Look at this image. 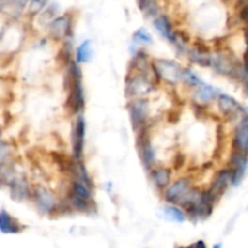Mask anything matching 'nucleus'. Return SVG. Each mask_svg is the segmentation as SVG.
Wrapping results in <instances>:
<instances>
[{"label":"nucleus","instance_id":"nucleus-1","mask_svg":"<svg viewBox=\"0 0 248 248\" xmlns=\"http://www.w3.org/2000/svg\"><path fill=\"white\" fill-rule=\"evenodd\" d=\"M64 87L68 91L67 107L73 114L80 115L85 108V91L82 82V72L75 60L67 63L64 75Z\"/></svg>","mask_w":248,"mask_h":248},{"label":"nucleus","instance_id":"nucleus-2","mask_svg":"<svg viewBox=\"0 0 248 248\" xmlns=\"http://www.w3.org/2000/svg\"><path fill=\"white\" fill-rule=\"evenodd\" d=\"M152 69L157 80H164L170 85H177L182 81L183 68L176 61L157 58L152 62Z\"/></svg>","mask_w":248,"mask_h":248},{"label":"nucleus","instance_id":"nucleus-3","mask_svg":"<svg viewBox=\"0 0 248 248\" xmlns=\"http://www.w3.org/2000/svg\"><path fill=\"white\" fill-rule=\"evenodd\" d=\"M154 82L148 74L130 72L126 78L125 94L127 98H144L153 91Z\"/></svg>","mask_w":248,"mask_h":248},{"label":"nucleus","instance_id":"nucleus-4","mask_svg":"<svg viewBox=\"0 0 248 248\" xmlns=\"http://www.w3.org/2000/svg\"><path fill=\"white\" fill-rule=\"evenodd\" d=\"M191 179L188 177H182L176 182L170 184L164 190V200L169 205H176L183 207L193 190Z\"/></svg>","mask_w":248,"mask_h":248},{"label":"nucleus","instance_id":"nucleus-5","mask_svg":"<svg viewBox=\"0 0 248 248\" xmlns=\"http://www.w3.org/2000/svg\"><path fill=\"white\" fill-rule=\"evenodd\" d=\"M31 200L36 210L45 216L56 213L61 206V202L55 194L44 186H35L31 189Z\"/></svg>","mask_w":248,"mask_h":248},{"label":"nucleus","instance_id":"nucleus-6","mask_svg":"<svg viewBox=\"0 0 248 248\" xmlns=\"http://www.w3.org/2000/svg\"><path fill=\"white\" fill-rule=\"evenodd\" d=\"M128 115H130L132 130L136 133L144 130L150 116V107L147 98H135L128 102Z\"/></svg>","mask_w":248,"mask_h":248},{"label":"nucleus","instance_id":"nucleus-7","mask_svg":"<svg viewBox=\"0 0 248 248\" xmlns=\"http://www.w3.org/2000/svg\"><path fill=\"white\" fill-rule=\"evenodd\" d=\"M136 143H137L138 155H140V159L144 169L150 170L156 166V153L153 147L152 138H150L147 127L138 132Z\"/></svg>","mask_w":248,"mask_h":248},{"label":"nucleus","instance_id":"nucleus-8","mask_svg":"<svg viewBox=\"0 0 248 248\" xmlns=\"http://www.w3.org/2000/svg\"><path fill=\"white\" fill-rule=\"evenodd\" d=\"M86 136V121L82 114L77 115L72 128V154L75 161H82Z\"/></svg>","mask_w":248,"mask_h":248},{"label":"nucleus","instance_id":"nucleus-9","mask_svg":"<svg viewBox=\"0 0 248 248\" xmlns=\"http://www.w3.org/2000/svg\"><path fill=\"white\" fill-rule=\"evenodd\" d=\"M232 186V172L229 167L219 170L213 177L212 182H211L210 186H208L207 191L213 200L218 202L220 198L225 194L228 189Z\"/></svg>","mask_w":248,"mask_h":248},{"label":"nucleus","instance_id":"nucleus-10","mask_svg":"<svg viewBox=\"0 0 248 248\" xmlns=\"http://www.w3.org/2000/svg\"><path fill=\"white\" fill-rule=\"evenodd\" d=\"M7 189H9L10 198L15 202L22 203L31 199V188L28 183V179L23 174H15L7 186Z\"/></svg>","mask_w":248,"mask_h":248},{"label":"nucleus","instance_id":"nucleus-11","mask_svg":"<svg viewBox=\"0 0 248 248\" xmlns=\"http://www.w3.org/2000/svg\"><path fill=\"white\" fill-rule=\"evenodd\" d=\"M232 148L237 152L248 154V114L246 110L237 118L232 133Z\"/></svg>","mask_w":248,"mask_h":248},{"label":"nucleus","instance_id":"nucleus-12","mask_svg":"<svg viewBox=\"0 0 248 248\" xmlns=\"http://www.w3.org/2000/svg\"><path fill=\"white\" fill-rule=\"evenodd\" d=\"M229 169L232 172V186H240L248 169V154L232 150L229 157Z\"/></svg>","mask_w":248,"mask_h":248},{"label":"nucleus","instance_id":"nucleus-13","mask_svg":"<svg viewBox=\"0 0 248 248\" xmlns=\"http://www.w3.org/2000/svg\"><path fill=\"white\" fill-rule=\"evenodd\" d=\"M48 31L53 39L67 40L72 36V19L68 16L56 17L48 23Z\"/></svg>","mask_w":248,"mask_h":248},{"label":"nucleus","instance_id":"nucleus-14","mask_svg":"<svg viewBox=\"0 0 248 248\" xmlns=\"http://www.w3.org/2000/svg\"><path fill=\"white\" fill-rule=\"evenodd\" d=\"M26 229V225L22 224L16 217L11 215L7 210H0V232L4 235L21 234Z\"/></svg>","mask_w":248,"mask_h":248},{"label":"nucleus","instance_id":"nucleus-15","mask_svg":"<svg viewBox=\"0 0 248 248\" xmlns=\"http://www.w3.org/2000/svg\"><path fill=\"white\" fill-rule=\"evenodd\" d=\"M217 103L220 113L228 118H239L245 111L241 104L230 94L220 93L217 98Z\"/></svg>","mask_w":248,"mask_h":248},{"label":"nucleus","instance_id":"nucleus-16","mask_svg":"<svg viewBox=\"0 0 248 248\" xmlns=\"http://www.w3.org/2000/svg\"><path fill=\"white\" fill-rule=\"evenodd\" d=\"M150 181L160 190H165L171 184L172 173L167 167L154 166L150 169Z\"/></svg>","mask_w":248,"mask_h":248},{"label":"nucleus","instance_id":"nucleus-17","mask_svg":"<svg viewBox=\"0 0 248 248\" xmlns=\"http://www.w3.org/2000/svg\"><path fill=\"white\" fill-rule=\"evenodd\" d=\"M130 69L131 72L143 73V74L149 75V73L152 72V62L149 61V56L143 50L136 51L132 55Z\"/></svg>","mask_w":248,"mask_h":248},{"label":"nucleus","instance_id":"nucleus-18","mask_svg":"<svg viewBox=\"0 0 248 248\" xmlns=\"http://www.w3.org/2000/svg\"><path fill=\"white\" fill-rule=\"evenodd\" d=\"M160 216L167 222L173 223H184L188 219L186 211L183 208L176 205H169V203L160 208Z\"/></svg>","mask_w":248,"mask_h":248},{"label":"nucleus","instance_id":"nucleus-19","mask_svg":"<svg viewBox=\"0 0 248 248\" xmlns=\"http://www.w3.org/2000/svg\"><path fill=\"white\" fill-rule=\"evenodd\" d=\"M222 93L218 89L211 86V85L203 82L201 86H199L198 89H195L194 92V97H195L196 101L200 104H208L213 101H217L218 96Z\"/></svg>","mask_w":248,"mask_h":248},{"label":"nucleus","instance_id":"nucleus-20","mask_svg":"<svg viewBox=\"0 0 248 248\" xmlns=\"http://www.w3.org/2000/svg\"><path fill=\"white\" fill-rule=\"evenodd\" d=\"M188 56L190 62L195 63V64L201 65V67L208 68L210 67V58H211V51L203 46H194V47L189 48Z\"/></svg>","mask_w":248,"mask_h":248},{"label":"nucleus","instance_id":"nucleus-21","mask_svg":"<svg viewBox=\"0 0 248 248\" xmlns=\"http://www.w3.org/2000/svg\"><path fill=\"white\" fill-rule=\"evenodd\" d=\"M67 205L69 206L70 210L78 211V212H81V213L93 212L94 210L93 201L79 198V196L74 195V194L72 193H68Z\"/></svg>","mask_w":248,"mask_h":248},{"label":"nucleus","instance_id":"nucleus-22","mask_svg":"<svg viewBox=\"0 0 248 248\" xmlns=\"http://www.w3.org/2000/svg\"><path fill=\"white\" fill-rule=\"evenodd\" d=\"M93 57V48H92V41L90 39L82 41L75 51V62L78 64H86L90 63Z\"/></svg>","mask_w":248,"mask_h":248},{"label":"nucleus","instance_id":"nucleus-23","mask_svg":"<svg viewBox=\"0 0 248 248\" xmlns=\"http://www.w3.org/2000/svg\"><path fill=\"white\" fill-rule=\"evenodd\" d=\"M154 27L157 31V33L165 38L166 40H170L172 36V33H173V28H172V23L170 21V18L165 15H161V16H157L156 18L154 19Z\"/></svg>","mask_w":248,"mask_h":248},{"label":"nucleus","instance_id":"nucleus-24","mask_svg":"<svg viewBox=\"0 0 248 248\" xmlns=\"http://www.w3.org/2000/svg\"><path fill=\"white\" fill-rule=\"evenodd\" d=\"M69 193L74 194V195L79 196V198L86 199V200H92V188H90L87 184L82 183V182L73 179L70 183Z\"/></svg>","mask_w":248,"mask_h":248},{"label":"nucleus","instance_id":"nucleus-25","mask_svg":"<svg viewBox=\"0 0 248 248\" xmlns=\"http://www.w3.org/2000/svg\"><path fill=\"white\" fill-rule=\"evenodd\" d=\"M182 81H184L186 85H189L190 87H194V89H198L199 86H201L203 84L202 79L194 70H191L190 68H183Z\"/></svg>","mask_w":248,"mask_h":248},{"label":"nucleus","instance_id":"nucleus-26","mask_svg":"<svg viewBox=\"0 0 248 248\" xmlns=\"http://www.w3.org/2000/svg\"><path fill=\"white\" fill-rule=\"evenodd\" d=\"M169 41L181 53H188V50H189L188 43H189V41H188V38H186V35L181 34L179 31H173L171 39H170Z\"/></svg>","mask_w":248,"mask_h":248},{"label":"nucleus","instance_id":"nucleus-27","mask_svg":"<svg viewBox=\"0 0 248 248\" xmlns=\"http://www.w3.org/2000/svg\"><path fill=\"white\" fill-rule=\"evenodd\" d=\"M133 41L140 45H150L153 43V36L145 28H140L133 33Z\"/></svg>","mask_w":248,"mask_h":248},{"label":"nucleus","instance_id":"nucleus-28","mask_svg":"<svg viewBox=\"0 0 248 248\" xmlns=\"http://www.w3.org/2000/svg\"><path fill=\"white\" fill-rule=\"evenodd\" d=\"M12 162V149L9 143L0 140V167Z\"/></svg>","mask_w":248,"mask_h":248},{"label":"nucleus","instance_id":"nucleus-29","mask_svg":"<svg viewBox=\"0 0 248 248\" xmlns=\"http://www.w3.org/2000/svg\"><path fill=\"white\" fill-rule=\"evenodd\" d=\"M138 6L147 16H155L157 14V6L153 0H138Z\"/></svg>","mask_w":248,"mask_h":248},{"label":"nucleus","instance_id":"nucleus-30","mask_svg":"<svg viewBox=\"0 0 248 248\" xmlns=\"http://www.w3.org/2000/svg\"><path fill=\"white\" fill-rule=\"evenodd\" d=\"M48 0H31L28 6V14L29 15H38L47 6Z\"/></svg>","mask_w":248,"mask_h":248},{"label":"nucleus","instance_id":"nucleus-31","mask_svg":"<svg viewBox=\"0 0 248 248\" xmlns=\"http://www.w3.org/2000/svg\"><path fill=\"white\" fill-rule=\"evenodd\" d=\"M58 12V6L57 5L52 4L50 5V6L47 7V9L45 10V11L43 12V15L40 16V22H43V23H50L52 19L56 18V15H57Z\"/></svg>","mask_w":248,"mask_h":248},{"label":"nucleus","instance_id":"nucleus-32","mask_svg":"<svg viewBox=\"0 0 248 248\" xmlns=\"http://www.w3.org/2000/svg\"><path fill=\"white\" fill-rule=\"evenodd\" d=\"M189 248H207V245H206V242L203 240H199V241L189 245Z\"/></svg>","mask_w":248,"mask_h":248},{"label":"nucleus","instance_id":"nucleus-33","mask_svg":"<svg viewBox=\"0 0 248 248\" xmlns=\"http://www.w3.org/2000/svg\"><path fill=\"white\" fill-rule=\"evenodd\" d=\"M11 1L12 0H0V12L6 11V10L9 9Z\"/></svg>","mask_w":248,"mask_h":248},{"label":"nucleus","instance_id":"nucleus-34","mask_svg":"<svg viewBox=\"0 0 248 248\" xmlns=\"http://www.w3.org/2000/svg\"><path fill=\"white\" fill-rule=\"evenodd\" d=\"M212 248H223V245L220 244V242H218V244L213 245V247H212Z\"/></svg>","mask_w":248,"mask_h":248},{"label":"nucleus","instance_id":"nucleus-35","mask_svg":"<svg viewBox=\"0 0 248 248\" xmlns=\"http://www.w3.org/2000/svg\"><path fill=\"white\" fill-rule=\"evenodd\" d=\"M177 248H189V246H179V247H177Z\"/></svg>","mask_w":248,"mask_h":248},{"label":"nucleus","instance_id":"nucleus-36","mask_svg":"<svg viewBox=\"0 0 248 248\" xmlns=\"http://www.w3.org/2000/svg\"><path fill=\"white\" fill-rule=\"evenodd\" d=\"M0 140H1V127H0Z\"/></svg>","mask_w":248,"mask_h":248}]
</instances>
